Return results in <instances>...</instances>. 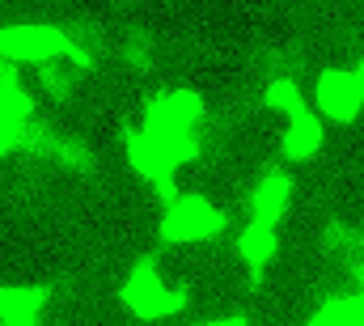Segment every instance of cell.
Wrapping results in <instances>:
<instances>
[{"mask_svg": "<svg viewBox=\"0 0 364 326\" xmlns=\"http://www.w3.org/2000/svg\"><path fill=\"white\" fill-rule=\"evenodd\" d=\"M161 242H212L225 233V212L203 195H174L161 212Z\"/></svg>", "mask_w": 364, "mask_h": 326, "instance_id": "cell-3", "label": "cell"}, {"mask_svg": "<svg viewBox=\"0 0 364 326\" xmlns=\"http://www.w3.org/2000/svg\"><path fill=\"white\" fill-rule=\"evenodd\" d=\"M26 132H30V93H26L21 77L9 73L0 81V157L13 153L26 140Z\"/></svg>", "mask_w": 364, "mask_h": 326, "instance_id": "cell-7", "label": "cell"}, {"mask_svg": "<svg viewBox=\"0 0 364 326\" xmlns=\"http://www.w3.org/2000/svg\"><path fill=\"white\" fill-rule=\"evenodd\" d=\"M314 102H318V110L331 123H356L364 110V93H360V85H356V77H352V68H326L318 77Z\"/></svg>", "mask_w": 364, "mask_h": 326, "instance_id": "cell-5", "label": "cell"}, {"mask_svg": "<svg viewBox=\"0 0 364 326\" xmlns=\"http://www.w3.org/2000/svg\"><path fill=\"white\" fill-rule=\"evenodd\" d=\"M199 326H250L246 318H212V322H199Z\"/></svg>", "mask_w": 364, "mask_h": 326, "instance_id": "cell-16", "label": "cell"}, {"mask_svg": "<svg viewBox=\"0 0 364 326\" xmlns=\"http://www.w3.org/2000/svg\"><path fill=\"white\" fill-rule=\"evenodd\" d=\"M309 326H364V293L326 301V305L309 318Z\"/></svg>", "mask_w": 364, "mask_h": 326, "instance_id": "cell-13", "label": "cell"}, {"mask_svg": "<svg viewBox=\"0 0 364 326\" xmlns=\"http://www.w3.org/2000/svg\"><path fill=\"white\" fill-rule=\"evenodd\" d=\"M322 250H326V258L352 267V263L364 254V233L356 229V225H348V221H331V225L322 229Z\"/></svg>", "mask_w": 364, "mask_h": 326, "instance_id": "cell-11", "label": "cell"}, {"mask_svg": "<svg viewBox=\"0 0 364 326\" xmlns=\"http://www.w3.org/2000/svg\"><path fill=\"white\" fill-rule=\"evenodd\" d=\"M348 271H352V280L360 284V293H364V254L356 258V263H352V267H348Z\"/></svg>", "mask_w": 364, "mask_h": 326, "instance_id": "cell-15", "label": "cell"}, {"mask_svg": "<svg viewBox=\"0 0 364 326\" xmlns=\"http://www.w3.org/2000/svg\"><path fill=\"white\" fill-rule=\"evenodd\" d=\"M288 204H292V178H288L284 169L263 174V178L255 182V191H250V216L263 221V225H275V221L288 212Z\"/></svg>", "mask_w": 364, "mask_h": 326, "instance_id": "cell-8", "label": "cell"}, {"mask_svg": "<svg viewBox=\"0 0 364 326\" xmlns=\"http://www.w3.org/2000/svg\"><path fill=\"white\" fill-rule=\"evenodd\" d=\"M47 293L43 288H0V326H43Z\"/></svg>", "mask_w": 364, "mask_h": 326, "instance_id": "cell-10", "label": "cell"}, {"mask_svg": "<svg viewBox=\"0 0 364 326\" xmlns=\"http://www.w3.org/2000/svg\"><path fill=\"white\" fill-rule=\"evenodd\" d=\"M0 47H4L9 60H21V64H47V60H77V64H85L77 43L64 30H55V26H4L0 30Z\"/></svg>", "mask_w": 364, "mask_h": 326, "instance_id": "cell-4", "label": "cell"}, {"mask_svg": "<svg viewBox=\"0 0 364 326\" xmlns=\"http://www.w3.org/2000/svg\"><path fill=\"white\" fill-rule=\"evenodd\" d=\"M123 149H127L132 169H136V174H144V178L166 195V199H174V195H178V191H174V169H178V165L170 162V153H166V149H161L144 127H140V132H127V136H123Z\"/></svg>", "mask_w": 364, "mask_h": 326, "instance_id": "cell-6", "label": "cell"}, {"mask_svg": "<svg viewBox=\"0 0 364 326\" xmlns=\"http://www.w3.org/2000/svg\"><path fill=\"white\" fill-rule=\"evenodd\" d=\"M352 77H356V85H360V93H364V60L356 64V68H352Z\"/></svg>", "mask_w": 364, "mask_h": 326, "instance_id": "cell-17", "label": "cell"}, {"mask_svg": "<svg viewBox=\"0 0 364 326\" xmlns=\"http://www.w3.org/2000/svg\"><path fill=\"white\" fill-rule=\"evenodd\" d=\"M322 140H326L322 119H318L309 106H301V110L288 115V132H284V157H288V162H309V157H318Z\"/></svg>", "mask_w": 364, "mask_h": 326, "instance_id": "cell-9", "label": "cell"}, {"mask_svg": "<svg viewBox=\"0 0 364 326\" xmlns=\"http://www.w3.org/2000/svg\"><path fill=\"white\" fill-rule=\"evenodd\" d=\"M9 77V56H4V47H0V81Z\"/></svg>", "mask_w": 364, "mask_h": 326, "instance_id": "cell-18", "label": "cell"}, {"mask_svg": "<svg viewBox=\"0 0 364 326\" xmlns=\"http://www.w3.org/2000/svg\"><path fill=\"white\" fill-rule=\"evenodd\" d=\"M119 301H123V310L136 314V318H166V314L186 310V293L174 288V284H166L161 271H157V263H149V258H140V263L123 275Z\"/></svg>", "mask_w": 364, "mask_h": 326, "instance_id": "cell-2", "label": "cell"}, {"mask_svg": "<svg viewBox=\"0 0 364 326\" xmlns=\"http://www.w3.org/2000/svg\"><path fill=\"white\" fill-rule=\"evenodd\" d=\"M263 102H267L272 110H279V115H292V110L305 106V98H301L296 81H288V77H279V81L267 85V89H263Z\"/></svg>", "mask_w": 364, "mask_h": 326, "instance_id": "cell-14", "label": "cell"}, {"mask_svg": "<svg viewBox=\"0 0 364 326\" xmlns=\"http://www.w3.org/2000/svg\"><path fill=\"white\" fill-rule=\"evenodd\" d=\"M275 250H279L275 225H263V221H250V225H246V233L237 238V254H242L250 267H263V263H272Z\"/></svg>", "mask_w": 364, "mask_h": 326, "instance_id": "cell-12", "label": "cell"}, {"mask_svg": "<svg viewBox=\"0 0 364 326\" xmlns=\"http://www.w3.org/2000/svg\"><path fill=\"white\" fill-rule=\"evenodd\" d=\"M203 119V98L191 93V89H166L149 102L144 110V132L170 153L174 165H186L199 157V140H195V127Z\"/></svg>", "mask_w": 364, "mask_h": 326, "instance_id": "cell-1", "label": "cell"}]
</instances>
